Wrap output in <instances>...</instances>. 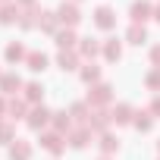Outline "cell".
Wrapping results in <instances>:
<instances>
[{
    "label": "cell",
    "mask_w": 160,
    "mask_h": 160,
    "mask_svg": "<svg viewBox=\"0 0 160 160\" xmlns=\"http://www.w3.org/2000/svg\"><path fill=\"white\" fill-rule=\"evenodd\" d=\"M57 25H60V19H57V10H53V13H38V28H41V32H50V35H57Z\"/></svg>",
    "instance_id": "cell-20"
},
{
    "label": "cell",
    "mask_w": 160,
    "mask_h": 160,
    "mask_svg": "<svg viewBox=\"0 0 160 160\" xmlns=\"http://www.w3.org/2000/svg\"><path fill=\"white\" fill-rule=\"evenodd\" d=\"M94 25L104 28V32L116 28V13H113L110 7H98V10H94Z\"/></svg>",
    "instance_id": "cell-7"
},
{
    "label": "cell",
    "mask_w": 160,
    "mask_h": 160,
    "mask_svg": "<svg viewBox=\"0 0 160 160\" xmlns=\"http://www.w3.org/2000/svg\"><path fill=\"white\" fill-rule=\"evenodd\" d=\"M66 141H69L75 151H82V148H88V141H91V129H88V126H75V129H69Z\"/></svg>",
    "instance_id": "cell-6"
},
{
    "label": "cell",
    "mask_w": 160,
    "mask_h": 160,
    "mask_svg": "<svg viewBox=\"0 0 160 160\" xmlns=\"http://www.w3.org/2000/svg\"><path fill=\"white\" fill-rule=\"evenodd\" d=\"M57 66H60L63 72H72V69H78V53H75V50H60V57H57Z\"/></svg>",
    "instance_id": "cell-18"
},
{
    "label": "cell",
    "mask_w": 160,
    "mask_h": 160,
    "mask_svg": "<svg viewBox=\"0 0 160 160\" xmlns=\"http://www.w3.org/2000/svg\"><path fill=\"white\" fill-rule=\"evenodd\" d=\"M22 91H25V101H28V104H38V101L44 98V85H41V82H28Z\"/></svg>",
    "instance_id": "cell-25"
},
{
    "label": "cell",
    "mask_w": 160,
    "mask_h": 160,
    "mask_svg": "<svg viewBox=\"0 0 160 160\" xmlns=\"http://www.w3.org/2000/svg\"><path fill=\"white\" fill-rule=\"evenodd\" d=\"M3 113H7V101H3V98H0V116H3Z\"/></svg>",
    "instance_id": "cell-33"
},
{
    "label": "cell",
    "mask_w": 160,
    "mask_h": 160,
    "mask_svg": "<svg viewBox=\"0 0 160 160\" xmlns=\"http://www.w3.org/2000/svg\"><path fill=\"white\" fill-rule=\"evenodd\" d=\"M35 16H38L35 10H28V13H22V16H19V28H35V25H38V19H35Z\"/></svg>",
    "instance_id": "cell-29"
},
{
    "label": "cell",
    "mask_w": 160,
    "mask_h": 160,
    "mask_svg": "<svg viewBox=\"0 0 160 160\" xmlns=\"http://www.w3.org/2000/svg\"><path fill=\"white\" fill-rule=\"evenodd\" d=\"M57 19H60V25H66V28H75L78 22H82V13H78V7L72 3V0H63V3L57 7Z\"/></svg>",
    "instance_id": "cell-1"
},
{
    "label": "cell",
    "mask_w": 160,
    "mask_h": 160,
    "mask_svg": "<svg viewBox=\"0 0 160 160\" xmlns=\"http://www.w3.org/2000/svg\"><path fill=\"white\" fill-rule=\"evenodd\" d=\"M10 160H32V144L25 138H16L10 144Z\"/></svg>",
    "instance_id": "cell-13"
},
{
    "label": "cell",
    "mask_w": 160,
    "mask_h": 160,
    "mask_svg": "<svg viewBox=\"0 0 160 160\" xmlns=\"http://www.w3.org/2000/svg\"><path fill=\"white\" fill-rule=\"evenodd\" d=\"M41 148L50 151V154H63L66 151V135H60V132H41Z\"/></svg>",
    "instance_id": "cell-5"
},
{
    "label": "cell",
    "mask_w": 160,
    "mask_h": 160,
    "mask_svg": "<svg viewBox=\"0 0 160 160\" xmlns=\"http://www.w3.org/2000/svg\"><path fill=\"white\" fill-rule=\"evenodd\" d=\"M129 16L135 25H144V19L154 16V7H151V0H132V7H129Z\"/></svg>",
    "instance_id": "cell-4"
},
{
    "label": "cell",
    "mask_w": 160,
    "mask_h": 160,
    "mask_svg": "<svg viewBox=\"0 0 160 160\" xmlns=\"http://www.w3.org/2000/svg\"><path fill=\"white\" fill-rule=\"evenodd\" d=\"M53 38H57V47H60V50H75V44H78V38H75L72 28H60Z\"/></svg>",
    "instance_id": "cell-14"
},
{
    "label": "cell",
    "mask_w": 160,
    "mask_h": 160,
    "mask_svg": "<svg viewBox=\"0 0 160 160\" xmlns=\"http://www.w3.org/2000/svg\"><path fill=\"white\" fill-rule=\"evenodd\" d=\"M157 151H160V141H157Z\"/></svg>",
    "instance_id": "cell-37"
},
{
    "label": "cell",
    "mask_w": 160,
    "mask_h": 160,
    "mask_svg": "<svg viewBox=\"0 0 160 160\" xmlns=\"http://www.w3.org/2000/svg\"><path fill=\"white\" fill-rule=\"evenodd\" d=\"M101 160H110V157H101Z\"/></svg>",
    "instance_id": "cell-38"
},
{
    "label": "cell",
    "mask_w": 160,
    "mask_h": 160,
    "mask_svg": "<svg viewBox=\"0 0 160 160\" xmlns=\"http://www.w3.org/2000/svg\"><path fill=\"white\" fill-rule=\"evenodd\" d=\"M110 122H113V119H110V113H104V110H94V113L88 116V122H85V126H88L91 132H101V135H104Z\"/></svg>",
    "instance_id": "cell-11"
},
{
    "label": "cell",
    "mask_w": 160,
    "mask_h": 160,
    "mask_svg": "<svg viewBox=\"0 0 160 160\" xmlns=\"http://www.w3.org/2000/svg\"><path fill=\"white\" fill-rule=\"evenodd\" d=\"M151 116H154V119H160V94L151 101Z\"/></svg>",
    "instance_id": "cell-30"
},
{
    "label": "cell",
    "mask_w": 160,
    "mask_h": 160,
    "mask_svg": "<svg viewBox=\"0 0 160 160\" xmlns=\"http://www.w3.org/2000/svg\"><path fill=\"white\" fill-rule=\"evenodd\" d=\"M72 3H78V0H72Z\"/></svg>",
    "instance_id": "cell-39"
},
{
    "label": "cell",
    "mask_w": 160,
    "mask_h": 160,
    "mask_svg": "<svg viewBox=\"0 0 160 160\" xmlns=\"http://www.w3.org/2000/svg\"><path fill=\"white\" fill-rule=\"evenodd\" d=\"M0 3H10V0H0Z\"/></svg>",
    "instance_id": "cell-35"
},
{
    "label": "cell",
    "mask_w": 160,
    "mask_h": 160,
    "mask_svg": "<svg viewBox=\"0 0 160 160\" xmlns=\"http://www.w3.org/2000/svg\"><path fill=\"white\" fill-rule=\"evenodd\" d=\"M22 7H28V10H35V0H19Z\"/></svg>",
    "instance_id": "cell-32"
},
{
    "label": "cell",
    "mask_w": 160,
    "mask_h": 160,
    "mask_svg": "<svg viewBox=\"0 0 160 160\" xmlns=\"http://www.w3.org/2000/svg\"><path fill=\"white\" fill-rule=\"evenodd\" d=\"M110 101H113V88H110L107 82L91 85V91H88V107H107Z\"/></svg>",
    "instance_id": "cell-2"
},
{
    "label": "cell",
    "mask_w": 160,
    "mask_h": 160,
    "mask_svg": "<svg viewBox=\"0 0 160 160\" xmlns=\"http://www.w3.org/2000/svg\"><path fill=\"white\" fill-rule=\"evenodd\" d=\"M78 75H82V82H88V85H98V82H101V66H98V63H85Z\"/></svg>",
    "instance_id": "cell-23"
},
{
    "label": "cell",
    "mask_w": 160,
    "mask_h": 160,
    "mask_svg": "<svg viewBox=\"0 0 160 160\" xmlns=\"http://www.w3.org/2000/svg\"><path fill=\"white\" fill-rule=\"evenodd\" d=\"M25 63H28V69H32V72H44L50 60H47V53H41V50H28Z\"/></svg>",
    "instance_id": "cell-17"
},
{
    "label": "cell",
    "mask_w": 160,
    "mask_h": 160,
    "mask_svg": "<svg viewBox=\"0 0 160 160\" xmlns=\"http://www.w3.org/2000/svg\"><path fill=\"white\" fill-rule=\"evenodd\" d=\"M16 141V132L10 122H0V144H13Z\"/></svg>",
    "instance_id": "cell-27"
},
{
    "label": "cell",
    "mask_w": 160,
    "mask_h": 160,
    "mask_svg": "<svg viewBox=\"0 0 160 160\" xmlns=\"http://www.w3.org/2000/svg\"><path fill=\"white\" fill-rule=\"evenodd\" d=\"M25 85H22V78L16 75V72H3V78H0V91L3 94H10V98H16V91H22Z\"/></svg>",
    "instance_id": "cell-8"
},
{
    "label": "cell",
    "mask_w": 160,
    "mask_h": 160,
    "mask_svg": "<svg viewBox=\"0 0 160 160\" xmlns=\"http://www.w3.org/2000/svg\"><path fill=\"white\" fill-rule=\"evenodd\" d=\"M144 85H148L151 91H160V69H157V66H154V69L144 75Z\"/></svg>",
    "instance_id": "cell-28"
},
{
    "label": "cell",
    "mask_w": 160,
    "mask_h": 160,
    "mask_svg": "<svg viewBox=\"0 0 160 160\" xmlns=\"http://www.w3.org/2000/svg\"><path fill=\"white\" fill-rule=\"evenodd\" d=\"M101 41L98 38H78V57H85V60H91V57H98L101 53Z\"/></svg>",
    "instance_id": "cell-12"
},
{
    "label": "cell",
    "mask_w": 160,
    "mask_h": 160,
    "mask_svg": "<svg viewBox=\"0 0 160 160\" xmlns=\"http://www.w3.org/2000/svg\"><path fill=\"white\" fill-rule=\"evenodd\" d=\"M3 57H7V63H19V60H25V57H28V50H25V44H22V41H13V44H7Z\"/></svg>",
    "instance_id": "cell-16"
},
{
    "label": "cell",
    "mask_w": 160,
    "mask_h": 160,
    "mask_svg": "<svg viewBox=\"0 0 160 160\" xmlns=\"http://www.w3.org/2000/svg\"><path fill=\"white\" fill-rule=\"evenodd\" d=\"M132 126H135L138 132H151V129H154V116H151V110H141V113H135Z\"/></svg>",
    "instance_id": "cell-24"
},
{
    "label": "cell",
    "mask_w": 160,
    "mask_h": 160,
    "mask_svg": "<svg viewBox=\"0 0 160 160\" xmlns=\"http://www.w3.org/2000/svg\"><path fill=\"white\" fill-rule=\"evenodd\" d=\"M19 16H22L19 3H3L0 7V25H13V22H19Z\"/></svg>",
    "instance_id": "cell-15"
},
{
    "label": "cell",
    "mask_w": 160,
    "mask_h": 160,
    "mask_svg": "<svg viewBox=\"0 0 160 160\" xmlns=\"http://www.w3.org/2000/svg\"><path fill=\"white\" fill-rule=\"evenodd\" d=\"M50 122H53V132H60V135H69V129H72V116L66 110H57Z\"/></svg>",
    "instance_id": "cell-19"
},
{
    "label": "cell",
    "mask_w": 160,
    "mask_h": 160,
    "mask_svg": "<svg viewBox=\"0 0 160 160\" xmlns=\"http://www.w3.org/2000/svg\"><path fill=\"white\" fill-rule=\"evenodd\" d=\"M50 119H53V113H50V110H47L44 104H41V107H32V110H28V116H25L28 129H35V132H41V129H44V126H47Z\"/></svg>",
    "instance_id": "cell-3"
},
{
    "label": "cell",
    "mask_w": 160,
    "mask_h": 160,
    "mask_svg": "<svg viewBox=\"0 0 160 160\" xmlns=\"http://www.w3.org/2000/svg\"><path fill=\"white\" fill-rule=\"evenodd\" d=\"M7 116L10 119H25L28 116V101L25 98H10L7 101Z\"/></svg>",
    "instance_id": "cell-9"
},
{
    "label": "cell",
    "mask_w": 160,
    "mask_h": 160,
    "mask_svg": "<svg viewBox=\"0 0 160 160\" xmlns=\"http://www.w3.org/2000/svg\"><path fill=\"white\" fill-rule=\"evenodd\" d=\"M101 151H104V157L116 154V151H119V138L110 135V132H104V135H101Z\"/></svg>",
    "instance_id": "cell-26"
},
{
    "label": "cell",
    "mask_w": 160,
    "mask_h": 160,
    "mask_svg": "<svg viewBox=\"0 0 160 160\" xmlns=\"http://www.w3.org/2000/svg\"><path fill=\"white\" fill-rule=\"evenodd\" d=\"M0 78H3V69H0Z\"/></svg>",
    "instance_id": "cell-36"
},
{
    "label": "cell",
    "mask_w": 160,
    "mask_h": 160,
    "mask_svg": "<svg viewBox=\"0 0 160 160\" xmlns=\"http://www.w3.org/2000/svg\"><path fill=\"white\" fill-rule=\"evenodd\" d=\"M151 63L160 69V44H154V47H151Z\"/></svg>",
    "instance_id": "cell-31"
},
{
    "label": "cell",
    "mask_w": 160,
    "mask_h": 160,
    "mask_svg": "<svg viewBox=\"0 0 160 160\" xmlns=\"http://www.w3.org/2000/svg\"><path fill=\"white\" fill-rule=\"evenodd\" d=\"M101 50H104V57L113 63V60H119V57H122V41H119V38H107Z\"/></svg>",
    "instance_id": "cell-22"
},
{
    "label": "cell",
    "mask_w": 160,
    "mask_h": 160,
    "mask_svg": "<svg viewBox=\"0 0 160 160\" xmlns=\"http://www.w3.org/2000/svg\"><path fill=\"white\" fill-rule=\"evenodd\" d=\"M154 19H157V22H160V3H157V7H154Z\"/></svg>",
    "instance_id": "cell-34"
},
{
    "label": "cell",
    "mask_w": 160,
    "mask_h": 160,
    "mask_svg": "<svg viewBox=\"0 0 160 160\" xmlns=\"http://www.w3.org/2000/svg\"><path fill=\"white\" fill-rule=\"evenodd\" d=\"M126 41H129V44H135V47H141V44L148 41V28L132 22V25H129V32H126Z\"/></svg>",
    "instance_id": "cell-21"
},
{
    "label": "cell",
    "mask_w": 160,
    "mask_h": 160,
    "mask_svg": "<svg viewBox=\"0 0 160 160\" xmlns=\"http://www.w3.org/2000/svg\"><path fill=\"white\" fill-rule=\"evenodd\" d=\"M110 119H113L116 126H126V122H132V119H135V110H132V104H116V107L110 110Z\"/></svg>",
    "instance_id": "cell-10"
}]
</instances>
